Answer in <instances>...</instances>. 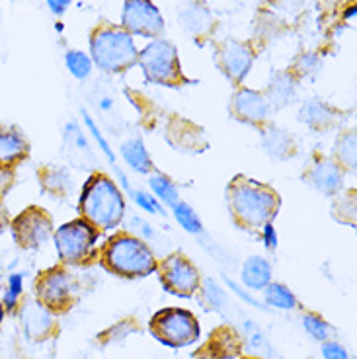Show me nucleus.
<instances>
[{
  "mask_svg": "<svg viewBox=\"0 0 357 359\" xmlns=\"http://www.w3.org/2000/svg\"><path fill=\"white\" fill-rule=\"evenodd\" d=\"M81 211L88 223L109 231L121 223L126 213V201L112 180L104 174H96L82 189Z\"/></svg>",
  "mask_w": 357,
  "mask_h": 359,
  "instance_id": "1",
  "label": "nucleus"
},
{
  "mask_svg": "<svg viewBox=\"0 0 357 359\" xmlns=\"http://www.w3.org/2000/svg\"><path fill=\"white\" fill-rule=\"evenodd\" d=\"M229 201L236 221L246 224L248 229H258L260 224L264 226L269 223L279 207L276 191L248 178H236L232 182Z\"/></svg>",
  "mask_w": 357,
  "mask_h": 359,
  "instance_id": "2",
  "label": "nucleus"
},
{
  "mask_svg": "<svg viewBox=\"0 0 357 359\" xmlns=\"http://www.w3.org/2000/svg\"><path fill=\"white\" fill-rule=\"evenodd\" d=\"M90 59L106 72H123L137 63V47L121 27L102 26L90 39Z\"/></svg>",
  "mask_w": 357,
  "mask_h": 359,
  "instance_id": "3",
  "label": "nucleus"
},
{
  "mask_svg": "<svg viewBox=\"0 0 357 359\" xmlns=\"http://www.w3.org/2000/svg\"><path fill=\"white\" fill-rule=\"evenodd\" d=\"M104 266L112 271L126 278H139L147 276L156 268L154 254L151 248L137 236L121 234L114 236L104 248Z\"/></svg>",
  "mask_w": 357,
  "mask_h": 359,
  "instance_id": "4",
  "label": "nucleus"
},
{
  "mask_svg": "<svg viewBox=\"0 0 357 359\" xmlns=\"http://www.w3.org/2000/svg\"><path fill=\"white\" fill-rule=\"evenodd\" d=\"M139 65L143 67L144 76L149 82L156 84H176L182 79L178 51L166 39H152L137 57Z\"/></svg>",
  "mask_w": 357,
  "mask_h": 359,
  "instance_id": "5",
  "label": "nucleus"
},
{
  "mask_svg": "<svg viewBox=\"0 0 357 359\" xmlns=\"http://www.w3.org/2000/svg\"><path fill=\"white\" fill-rule=\"evenodd\" d=\"M151 330L156 340L170 348H184L199 338V324L196 316L182 309H166L154 314Z\"/></svg>",
  "mask_w": 357,
  "mask_h": 359,
  "instance_id": "6",
  "label": "nucleus"
},
{
  "mask_svg": "<svg viewBox=\"0 0 357 359\" xmlns=\"http://www.w3.org/2000/svg\"><path fill=\"white\" fill-rule=\"evenodd\" d=\"M98 241V233L94 224L88 223L86 219H76L71 223L63 224L55 233V244L59 258L67 264H79L86 260L94 244Z\"/></svg>",
  "mask_w": 357,
  "mask_h": 359,
  "instance_id": "7",
  "label": "nucleus"
},
{
  "mask_svg": "<svg viewBox=\"0 0 357 359\" xmlns=\"http://www.w3.org/2000/svg\"><path fill=\"white\" fill-rule=\"evenodd\" d=\"M121 24L129 36L156 39L164 32V20L151 0H126Z\"/></svg>",
  "mask_w": 357,
  "mask_h": 359,
  "instance_id": "8",
  "label": "nucleus"
},
{
  "mask_svg": "<svg viewBox=\"0 0 357 359\" xmlns=\"http://www.w3.org/2000/svg\"><path fill=\"white\" fill-rule=\"evenodd\" d=\"M51 233H53L51 219L45 215L43 209L37 207L26 209L12 223V234L16 243L24 248H37L51 236Z\"/></svg>",
  "mask_w": 357,
  "mask_h": 359,
  "instance_id": "9",
  "label": "nucleus"
},
{
  "mask_svg": "<svg viewBox=\"0 0 357 359\" xmlns=\"http://www.w3.org/2000/svg\"><path fill=\"white\" fill-rule=\"evenodd\" d=\"M162 283L166 285L170 293L180 297H189L199 285L197 269L191 262L182 254H172L161 264Z\"/></svg>",
  "mask_w": 357,
  "mask_h": 359,
  "instance_id": "10",
  "label": "nucleus"
},
{
  "mask_svg": "<svg viewBox=\"0 0 357 359\" xmlns=\"http://www.w3.org/2000/svg\"><path fill=\"white\" fill-rule=\"evenodd\" d=\"M37 299L47 309H63L71 297V281L63 269H49L45 271L36 283Z\"/></svg>",
  "mask_w": 357,
  "mask_h": 359,
  "instance_id": "11",
  "label": "nucleus"
},
{
  "mask_svg": "<svg viewBox=\"0 0 357 359\" xmlns=\"http://www.w3.org/2000/svg\"><path fill=\"white\" fill-rule=\"evenodd\" d=\"M232 111L242 121L260 123L268 117L269 102L264 94H260L256 90L241 88L232 100Z\"/></svg>",
  "mask_w": 357,
  "mask_h": 359,
  "instance_id": "12",
  "label": "nucleus"
},
{
  "mask_svg": "<svg viewBox=\"0 0 357 359\" xmlns=\"http://www.w3.org/2000/svg\"><path fill=\"white\" fill-rule=\"evenodd\" d=\"M252 61L254 57L250 49L238 41H227L221 49V63H223L224 72L234 82H242L246 79Z\"/></svg>",
  "mask_w": 357,
  "mask_h": 359,
  "instance_id": "13",
  "label": "nucleus"
},
{
  "mask_svg": "<svg viewBox=\"0 0 357 359\" xmlns=\"http://www.w3.org/2000/svg\"><path fill=\"white\" fill-rule=\"evenodd\" d=\"M26 137L18 129L8 126H0V168H10L20 161H24L27 154Z\"/></svg>",
  "mask_w": 357,
  "mask_h": 359,
  "instance_id": "14",
  "label": "nucleus"
},
{
  "mask_svg": "<svg viewBox=\"0 0 357 359\" xmlns=\"http://www.w3.org/2000/svg\"><path fill=\"white\" fill-rule=\"evenodd\" d=\"M309 178L313 182L314 188L328 194V196L336 194L339 186H342V170H339L336 162L330 161L316 162L311 174H309Z\"/></svg>",
  "mask_w": 357,
  "mask_h": 359,
  "instance_id": "15",
  "label": "nucleus"
},
{
  "mask_svg": "<svg viewBox=\"0 0 357 359\" xmlns=\"http://www.w3.org/2000/svg\"><path fill=\"white\" fill-rule=\"evenodd\" d=\"M269 278H271V268H269V264L264 258L252 256V258L244 262V266H242V281L250 289H254V291L264 289L269 283Z\"/></svg>",
  "mask_w": 357,
  "mask_h": 359,
  "instance_id": "16",
  "label": "nucleus"
},
{
  "mask_svg": "<svg viewBox=\"0 0 357 359\" xmlns=\"http://www.w3.org/2000/svg\"><path fill=\"white\" fill-rule=\"evenodd\" d=\"M121 154H123L127 164L133 170L139 172V174H147V172L151 170V156L147 153L141 139H129V141H126V143L121 144Z\"/></svg>",
  "mask_w": 357,
  "mask_h": 359,
  "instance_id": "17",
  "label": "nucleus"
},
{
  "mask_svg": "<svg viewBox=\"0 0 357 359\" xmlns=\"http://www.w3.org/2000/svg\"><path fill=\"white\" fill-rule=\"evenodd\" d=\"M24 326L32 338H41L51 328V314L45 311L41 305H29L22 313Z\"/></svg>",
  "mask_w": 357,
  "mask_h": 359,
  "instance_id": "18",
  "label": "nucleus"
},
{
  "mask_svg": "<svg viewBox=\"0 0 357 359\" xmlns=\"http://www.w3.org/2000/svg\"><path fill=\"white\" fill-rule=\"evenodd\" d=\"M295 96V82L289 74H277L271 86H269V104L274 106H285Z\"/></svg>",
  "mask_w": 357,
  "mask_h": 359,
  "instance_id": "19",
  "label": "nucleus"
},
{
  "mask_svg": "<svg viewBox=\"0 0 357 359\" xmlns=\"http://www.w3.org/2000/svg\"><path fill=\"white\" fill-rule=\"evenodd\" d=\"M301 119L307 121L309 126L322 127L332 121V111L328 106H324L318 100H311V102H309L307 106H303V109H301Z\"/></svg>",
  "mask_w": 357,
  "mask_h": 359,
  "instance_id": "20",
  "label": "nucleus"
},
{
  "mask_svg": "<svg viewBox=\"0 0 357 359\" xmlns=\"http://www.w3.org/2000/svg\"><path fill=\"white\" fill-rule=\"evenodd\" d=\"M65 63H67V69L71 71V74L74 79H86L90 72H92V59H90V55L82 53L79 49H71V51H67L65 55Z\"/></svg>",
  "mask_w": 357,
  "mask_h": 359,
  "instance_id": "21",
  "label": "nucleus"
},
{
  "mask_svg": "<svg viewBox=\"0 0 357 359\" xmlns=\"http://www.w3.org/2000/svg\"><path fill=\"white\" fill-rule=\"evenodd\" d=\"M264 147L271 156L276 158H285L289 156V149H291V139L287 137L283 131L279 129H271L268 133L264 135Z\"/></svg>",
  "mask_w": 357,
  "mask_h": 359,
  "instance_id": "22",
  "label": "nucleus"
},
{
  "mask_svg": "<svg viewBox=\"0 0 357 359\" xmlns=\"http://www.w3.org/2000/svg\"><path fill=\"white\" fill-rule=\"evenodd\" d=\"M266 301L268 305L276 306V309H283V311H289V309H295L297 306V299L295 295L283 285L279 283H271L266 291Z\"/></svg>",
  "mask_w": 357,
  "mask_h": 359,
  "instance_id": "23",
  "label": "nucleus"
},
{
  "mask_svg": "<svg viewBox=\"0 0 357 359\" xmlns=\"http://www.w3.org/2000/svg\"><path fill=\"white\" fill-rule=\"evenodd\" d=\"M174 217H176V221H178L188 233L199 234L203 231V224L199 221V217L196 215V211H194L188 203H184V201H178V203L174 205Z\"/></svg>",
  "mask_w": 357,
  "mask_h": 359,
  "instance_id": "24",
  "label": "nucleus"
},
{
  "mask_svg": "<svg viewBox=\"0 0 357 359\" xmlns=\"http://www.w3.org/2000/svg\"><path fill=\"white\" fill-rule=\"evenodd\" d=\"M151 188L154 191V196H159V198L166 203V205H176L178 203V191L174 188V184L170 182L166 176H161V174H156V176H152L151 178Z\"/></svg>",
  "mask_w": 357,
  "mask_h": 359,
  "instance_id": "25",
  "label": "nucleus"
},
{
  "mask_svg": "<svg viewBox=\"0 0 357 359\" xmlns=\"http://www.w3.org/2000/svg\"><path fill=\"white\" fill-rule=\"evenodd\" d=\"M336 156L338 161L348 166V168H356V133H346L338 143H336Z\"/></svg>",
  "mask_w": 357,
  "mask_h": 359,
  "instance_id": "26",
  "label": "nucleus"
},
{
  "mask_svg": "<svg viewBox=\"0 0 357 359\" xmlns=\"http://www.w3.org/2000/svg\"><path fill=\"white\" fill-rule=\"evenodd\" d=\"M303 326L314 340H326L328 332H330V326L326 324V320H322L321 316H316V314H304Z\"/></svg>",
  "mask_w": 357,
  "mask_h": 359,
  "instance_id": "27",
  "label": "nucleus"
},
{
  "mask_svg": "<svg viewBox=\"0 0 357 359\" xmlns=\"http://www.w3.org/2000/svg\"><path fill=\"white\" fill-rule=\"evenodd\" d=\"M22 291H24V278H22L20 273L10 276L8 291H6V295H4V309L12 311V309L16 306V303H18V297L22 295Z\"/></svg>",
  "mask_w": 357,
  "mask_h": 359,
  "instance_id": "28",
  "label": "nucleus"
},
{
  "mask_svg": "<svg viewBox=\"0 0 357 359\" xmlns=\"http://www.w3.org/2000/svg\"><path fill=\"white\" fill-rule=\"evenodd\" d=\"M82 116H84V121H86V126H88L92 137H94V139L98 141L100 149H102V153L106 154V158L109 162H112L114 166H117V164H116V154H114V151H112V147H109V143H107L106 139H104V135L100 133V129H98V127H96V123L92 121V117H90L88 114H86V111H82Z\"/></svg>",
  "mask_w": 357,
  "mask_h": 359,
  "instance_id": "29",
  "label": "nucleus"
},
{
  "mask_svg": "<svg viewBox=\"0 0 357 359\" xmlns=\"http://www.w3.org/2000/svg\"><path fill=\"white\" fill-rule=\"evenodd\" d=\"M203 295H206L207 303L213 306V309H221L224 303V293L223 289L219 287L215 281L211 279H207L206 281V287H203Z\"/></svg>",
  "mask_w": 357,
  "mask_h": 359,
  "instance_id": "30",
  "label": "nucleus"
},
{
  "mask_svg": "<svg viewBox=\"0 0 357 359\" xmlns=\"http://www.w3.org/2000/svg\"><path fill=\"white\" fill-rule=\"evenodd\" d=\"M131 194V198L137 201V205L143 207L144 211H149V213H162L161 205H159V201L149 196V194H144V191H139V189H131L129 191Z\"/></svg>",
  "mask_w": 357,
  "mask_h": 359,
  "instance_id": "31",
  "label": "nucleus"
},
{
  "mask_svg": "<svg viewBox=\"0 0 357 359\" xmlns=\"http://www.w3.org/2000/svg\"><path fill=\"white\" fill-rule=\"evenodd\" d=\"M322 355H324V359H349L348 351L344 350L339 344H336V341H326L322 346Z\"/></svg>",
  "mask_w": 357,
  "mask_h": 359,
  "instance_id": "32",
  "label": "nucleus"
},
{
  "mask_svg": "<svg viewBox=\"0 0 357 359\" xmlns=\"http://www.w3.org/2000/svg\"><path fill=\"white\" fill-rule=\"evenodd\" d=\"M297 65H301V67H299V72H301V74H311V72H314V69L318 67V57L313 53L301 55V59L297 61Z\"/></svg>",
  "mask_w": 357,
  "mask_h": 359,
  "instance_id": "33",
  "label": "nucleus"
},
{
  "mask_svg": "<svg viewBox=\"0 0 357 359\" xmlns=\"http://www.w3.org/2000/svg\"><path fill=\"white\" fill-rule=\"evenodd\" d=\"M131 231L137 234H141L143 238H152L154 236V233H152L151 224H147L143 221V219H139V217H135V219H131Z\"/></svg>",
  "mask_w": 357,
  "mask_h": 359,
  "instance_id": "34",
  "label": "nucleus"
},
{
  "mask_svg": "<svg viewBox=\"0 0 357 359\" xmlns=\"http://www.w3.org/2000/svg\"><path fill=\"white\" fill-rule=\"evenodd\" d=\"M262 236H264V243H266V246H268L269 250H274L277 246V233L276 229H274V224H264V226H262Z\"/></svg>",
  "mask_w": 357,
  "mask_h": 359,
  "instance_id": "35",
  "label": "nucleus"
},
{
  "mask_svg": "<svg viewBox=\"0 0 357 359\" xmlns=\"http://www.w3.org/2000/svg\"><path fill=\"white\" fill-rule=\"evenodd\" d=\"M72 0H47V6L51 8V12L53 14H57V16H61V14H65L67 12V8L71 6Z\"/></svg>",
  "mask_w": 357,
  "mask_h": 359,
  "instance_id": "36",
  "label": "nucleus"
},
{
  "mask_svg": "<svg viewBox=\"0 0 357 359\" xmlns=\"http://www.w3.org/2000/svg\"><path fill=\"white\" fill-rule=\"evenodd\" d=\"M12 184V172H8V168H0V196L10 188Z\"/></svg>",
  "mask_w": 357,
  "mask_h": 359,
  "instance_id": "37",
  "label": "nucleus"
},
{
  "mask_svg": "<svg viewBox=\"0 0 357 359\" xmlns=\"http://www.w3.org/2000/svg\"><path fill=\"white\" fill-rule=\"evenodd\" d=\"M227 285H229V287H231V289H234V293H236V295H241L242 299H244V301H248V303H250L252 306H258V303H256V301H254V299H252L250 295H246V293H244V291H242V289L238 287V285H236L234 281H231V279H227Z\"/></svg>",
  "mask_w": 357,
  "mask_h": 359,
  "instance_id": "38",
  "label": "nucleus"
},
{
  "mask_svg": "<svg viewBox=\"0 0 357 359\" xmlns=\"http://www.w3.org/2000/svg\"><path fill=\"white\" fill-rule=\"evenodd\" d=\"M6 224V211H4V207L0 205V229Z\"/></svg>",
  "mask_w": 357,
  "mask_h": 359,
  "instance_id": "39",
  "label": "nucleus"
},
{
  "mask_svg": "<svg viewBox=\"0 0 357 359\" xmlns=\"http://www.w3.org/2000/svg\"><path fill=\"white\" fill-rule=\"evenodd\" d=\"M2 320H4V306L0 305V323H2Z\"/></svg>",
  "mask_w": 357,
  "mask_h": 359,
  "instance_id": "40",
  "label": "nucleus"
}]
</instances>
